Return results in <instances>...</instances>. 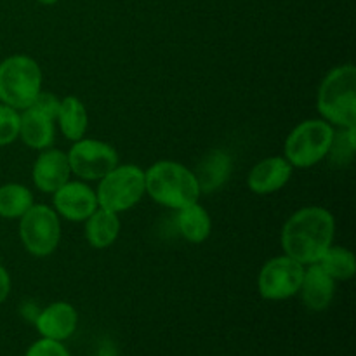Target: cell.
<instances>
[{
	"mask_svg": "<svg viewBox=\"0 0 356 356\" xmlns=\"http://www.w3.org/2000/svg\"><path fill=\"white\" fill-rule=\"evenodd\" d=\"M336 233V221L327 209L309 205L296 211L282 228L280 242L285 256L302 266L316 264L330 249Z\"/></svg>",
	"mask_w": 356,
	"mask_h": 356,
	"instance_id": "1",
	"label": "cell"
},
{
	"mask_svg": "<svg viewBox=\"0 0 356 356\" xmlns=\"http://www.w3.org/2000/svg\"><path fill=\"white\" fill-rule=\"evenodd\" d=\"M146 193L163 207L179 209L197 204L200 184L193 170L174 160H160L145 170Z\"/></svg>",
	"mask_w": 356,
	"mask_h": 356,
	"instance_id": "2",
	"label": "cell"
},
{
	"mask_svg": "<svg viewBox=\"0 0 356 356\" xmlns=\"http://www.w3.org/2000/svg\"><path fill=\"white\" fill-rule=\"evenodd\" d=\"M320 115L330 125L356 129V68L336 66L322 80L316 99Z\"/></svg>",
	"mask_w": 356,
	"mask_h": 356,
	"instance_id": "3",
	"label": "cell"
},
{
	"mask_svg": "<svg viewBox=\"0 0 356 356\" xmlns=\"http://www.w3.org/2000/svg\"><path fill=\"white\" fill-rule=\"evenodd\" d=\"M42 90V70L33 58L14 54L0 63V103L23 111Z\"/></svg>",
	"mask_w": 356,
	"mask_h": 356,
	"instance_id": "4",
	"label": "cell"
},
{
	"mask_svg": "<svg viewBox=\"0 0 356 356\" xmlns=\"http://www.w3.org/2000/svg\"><path fill=\"white\" fill-rule=\"evenodd\" d=\"M145 193V170L134 163H118L99 179L96 198L101 209L120 214L138 205Z\"/></svg>",
	"mask_w": 356,
	"mask_h": 356,
	"instance_id": "5",
	"label": "cell"
},
{
	"mask_svg": "<svg viewBox=\"0 0 356 356\" xmlns=\"http://www.w3.org/2000/svg\"><path fill=\"white\" fill-rule=\"evenodd\" d=\"M336 131L327 120H305L285 139V159L292 167L308 169L327 159Z\"/></svg>",
	"mask_w": 356,
	"mask_h": 356,
	"instance_id": "6",
	"label": "cell"
},
{
	"mask_svg": "<svg viewBox=\"0 0 356 356\" xmlns=\"http://www.w3.org/2000/svg\"><path fill=\"white\" fill-rule=\"evenodd\" d=\"M19 238L31 256H51L61 240V222L54 209L31 205L19 218Z\"/></svg>",
	"mask_w": 356,
	"mask_h": 356,
	"instance_id": "7",
	"label": "cell"
},
{
	"mask_svg": "<svg viewBox=\"0 0 356 356\" xmlns=\"http://www.w3.org/2000/svg\"><path fill=\"white\" fill-rule=\"evenodd\" d=\"M305 277V266L289 256H278L263 264L257 277L261 298L268 301H284L299 292Z\"/></svg>",
	"mask_w": 356,
	"mask_h": 356,
	"instance_id": "8",
	"label": "cell"
},
{
	"mask_svg": "<svg viewBox=\"0 0 356 356\" xmlns=\"http://www.w3.org/2000/svg\"><path fill=\"white\" fill-rule=\"evenodd\" d=\"M66 156L72 174L83 181H99L118 165L117 149L99 139H79Z\"/></svg>",
	"mask_w": 356,
	"mask_h": 356,
	"instance_id": "9",
	"label": "cell"
},
{
	"mask_svg": "<svg viewBox=\"0 0 356 356\" xmlns=\"http://www.w3.org/2000/svg\"><path fill=\"white\" fill-rule=\"evenodd\" d=\"M52 205L56 214L66 221L80 222L97 211L96 191L82 181H68L52 193Z\"/></svg>",
	"mask_w": 356,
	"mask_h": 356,
	"instance_id": "10",
	"label": "cell"
},
{
	"mask_svg": "<svg viewBox=\"0 0 356 356\" xmlns=\"http://www.w3.org/2000/svg\"><path fill=\"white\" fill-rule=\"evenodd\" d=\"M70 174H72V169H70L68 156L65 152L54 148L42 149L31 169V177L37 190L51 195L63 184L68 183Z\"/></svg>",
	"mask_w": 356,
	"mask_h": 356,
	"instance_id": "11",
	"label": "cell"
},
{
	"mask_svg": "<svg viewBox=\"0 0 356 356\" xmlns=\"http://www.w3.org/2000/svg\"><path fill=\"white\" fill-rule=\"evenodd\" d=\"M294 167L285 156H268L250 169L247 184L256 195H271L289 183Z\"/></svg>",
	"mask_w": 356,
	"mask_h": 356,
	"instance_id": "12",
	"label": "cell"
},
{
	"mask_svg": "<svg viewBox=\"0 0 356 356\" xmlns=\"http://www.w3.org/2000/svg\"><path fill=\"white\" fill-rule=\"evenodd\" d=\"M76 323H79L76 309L70 302L63 301L49 305L47 308L38 313L37 320H35V325L42 337L59 341V343L73 336V332L76 330Z\"/></svg>",
	"mask_w": 356,
	"mask_h": 356,
	"instance_id": "13",
	"label": "cell"
},
{
	"mask_svg": "<svg viewBox=\"0 0 356 356\" xmlns=\"http://www.w3.org/2000/svg\"><path fill=\"white\" fill-rule=\"evenodd\" d=\"M299 292L306 308L312 312H323L329 308L336 294V280L318 263L309 264L308 270L305 268Z\"/></svg>",
	"mask_w": 356,
	"mask_h": 356,
	"instance_id": "14",
	"label": "cell"
},
{
	"mask_svg": "<svg viewBox=\"0 0 356 356\" xmlns=\"http://www.w3.org/2000/svg\"><path fill=\"white\" fill-rule=\"evenodd\" d=\"M54 122L51 115L38 110L37 106H30L19 113V136L28 148L45 149L51 148L54 143Z\"/></svg>",
	"mask_w": 356,
	"mask_h": 356,
	"instance_id": "15",
	"label": "cell"
},
{
	"mask_svg": "<svg viewBox=\"0 0 356 356\" xmlns=\"http://www.w3.org/2000/svg\"><path fill=\"white\" fill-rule=\"evenodd\" d=\"M120 233V219L117 212L97 207L92 216L86 219V238L94 249H106Z\"/></svg>",
	"mask_w": 356,
	"mask_h": 356,
	"instance_id": "16",
	"label": "cell"
},
{
	"mask_svg": "<svg viewBox=\"0 0 356 356\" xmlns=\"http://www.w3.org/2000/svg\"><path fill=\"white\" fill-rule=\"evenodd\" d=\"M56 122H58L61 132L70 141H79L86 136L87 125H89V115H87L86 104L76 96L63 97L59 101Z\"/></svg>",
	"mask_w": 356,
	"mask_h": 356,
	"instance_id": "17",
	"label": "cell"
},
{
	"mask_svg": "<svg viewBox=\"0 0 356 356\" xmlns=\"http://www.w3.org/2000/svg\"><path fill=\"white\" fill-rule=\"evenodd\" d=\"M177 229L181 236L191 243H202L212 232V221L209 212L200 204H191L177 211Z\"/></svg>",
	"mask_w": 356,
	"mask_h": 356,
	"instance_id": "18",
	"label": "cell"
},
{
	"mask_svg": "<svg viewBox=\"0 0 356 356\" xmlns=\"http://www.w3.org/2000/svg\"><path fill=\"white\" fill-rule=\"evenodd\" d=\"M229 172H232V160L225 152H211L204 159V162L198 167L197 176L198 184H200L202 193H211L216 188L221 186L226 179H228Z\"/></svg>",
	"mask_w": 356,
	"mask_h": 356,
	"instance_id": "19",
	"label": "cell"
},
{
	"mask_svg": "<svg viewBox=\"0 0 356 356\" xmlns=\"http://www.w3.org/2000/svg\"><path fill=\"white\" fill-rule=\"evenodd\" d=\"M33 205V193L26 186L9 183L0 186V218L19 219Z\"/></svg>",
	"mask_w": 356,
	"mask_h": 356,
	"instance_id": "20",
	"label": "cell"
},
{
	"mask_svg": "<svg viewBox=\"0 0 356 356\" xmlns=\"http://www.w3.org/2000/svg\"><path fill=\"white\" fill-rule=\"evenodd\" d=\"M320 266L334 278V280H351L356 273L355 254L344 247H332L323 254L318 261Z\"/></svg>",
	"mask_w": 356,
	"mask_h": 356,
	"instance_id": "21",
	"label": "cell"
},
{
	"mask_svg": "<svg viewBox=\"0 0 356 356\" xmlns=\"http://www.w3.org/2000/svg\"><path fill=\"white\" fill-rule=\"evenodd\" d=\"M356 148V129H341L334 134L332 145H330L329 155L332 163L343 167L351 162Z\"/></svg>",
	"mask_w": 356,
	"mask_h": 356,
	"instance_id": "22",
	"label": "cell"
},
{
	"mask_svg": "<svg viewBox=\"0 0 356 356\" xmlns=\"http://www.w3.org/2000/svg\"><path fill=\"white\" fill-rule=\"evenodd\" d=\"M19 136V111L0 103V148L14 143Z\"/></svg>",
	"mask_w": 356,
	"mask_h": 356,
	"instance_id": "23",
	"label": "cell"
},
{
	"mask_svg": "<svg viewBox=\"0 0 356 356\" xmlns=\"http://www.w3.org/2000/svg\"><path fill=\"white\" fill-rule=\"evenodd\" d=\"M24 356H70V353L59 341L42 337L40 341H37V343H33L28 348Z\"/></svg>",
	"mask_w": 356,
	"mask_h": 356,
	"instance_id": "24",
	"label": "cell"
},
{
	"mask_svg": "<svg viewBox=\"0 0 356 356\" xmlns=\"http://www.w3.org/2000/svg\"><path fill=\"white\" fill-rule=\"evenodd\" d=\"M59 101L61 99H58V97H56L52 92H44V90H40V94H38L37 99L33 101V104H31V106H37L38 110L45 111V113L51 115L52 118H56L58 117Z\"/></svg>",
	"mask_w": 356,
	"mask_h": 356,
	"instance_id": "25",
	"label": "cell"
},
{
	"mask_svg": "<svg viewBox=\"0 0 356 356\" xmlns=\"http://www.w3.org/2000/svg\"><path fill=\"white\" fill-rule=\"evenodd\" d=\"M9 292H10V277L9 273H7L6 268L0 264V305L6 301Z\"/></svg>",
	"mask_w": 356,
	"mask_h": 356,
	"instance_id": "26",
	"label": "cell"
},
{
	"mask_svg": "<svg viewBox=\"0 0 356 356\" xmlns=\"http://www.w3.org/2000/svg\"><path fill=\"white\" fill-rule=\"evenodd\" d=\"M37 2H40L42 6H54V3H58L59 0H37Z\"/></svg>",
	"mask_w": 356,
	"mask_h": 356,
	"instance_id": "27",
	"label": "cell"
}]
</instances>
